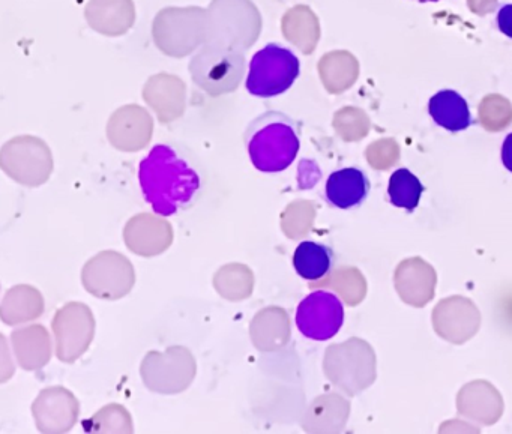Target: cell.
Instances as JSON below:
<instances>
[{
    "mask_svg": "<svg viewBox=\"0 0 512 434\" xmlns=\"http://www.w3.org/2000/svg\"><path fill=\"white\" fill-rule=\"evenodd\" d=\"M143 199L161 217H175L196 205L203 178L190 158L175 146L158 143L139 164Z\"/></svg>",
    "mask_w": 512,
    "mask_h": 434,
    "instance_id": "obj_1",
    "label": "cell"
},
{
    "mask_svg": "<svg viewBox=\"0 0 512 434\" xmlns=\"http://www.w3.org/2000/svg\"><path fill=\"white\" fill-rule=\"evenodd\" d=\"M245 146L251 164L262 173H281L298 157L301 140L298 127L289 116L268 112L248 125Z\"/></svg>",
    "mask_w": 512,
    "mask_h": 434,
    "instance_id": "obj_2",
    "label": "cell"
},
{
    "mask_svg": "<svg viewBox=\"0 0 512 434\" xmlns=\"http://www.w3.org/2000/svg\"><path fill=\"white\" fill-rule=\"evenodd\" d=\"M301 74L298 56L280 44H268L251 59L247 91L257 98H274L292 88Z\"/></svg>",
    "mask_w": 512,
    "mask_h": 434,
    "instance_id": "obj_3",
    "label": "cell"
},
{
    "mask_svg": "<svg viewBox=\"0 0 512 434\" xmlns=\"http://www.w3.org/2000/svg\"><path fill=\"white\" fill-rule=\"evenodd\" d=\"M295 322L305 338L331 340L344 323L343 302L335 293L317 290L299 302Z\"/></svg>",
    "mask_w": 512,
    "mask_h": 434,
    "instance_id": "obj_4",
    "label": "cell"
},
{
    "mask_svg": "<svg viewBox=\"0 0 512 434\" xmlns=\"http://www.w3.org/2000/svg\"><path fill=\"white\" fill-rule=\"evenodd\" d=\"M370 193V181L356 167L337 170L326 181L325 197L334 208L352 209L361 205Z\"/></svg>",
    "mask_w": 512,
    "mask_h": 434,
    "instance_id": "obj_5",
    "label": "cell"
},
{
    "mask_svg": "<svg viewBox=\"0 0 512 434\" xmlns=\"http://www.w3.org/2000/svg\"><path fill=\"white\" fill-rule=\"evenodd\" d=\"M428 113L439 127L451 133L467 130L472 125V115L467 101L458 92L449 89L437 92L431 97Z\"/></svg>",
    "mask_w": 512,
    "mask_h": 434,
    "instance_id": "obj_6",
    "label": "cell"
},
{
    "mask_svg": "<svg viewBox=\"0 0 512 434\" xmlns=\"http://www.w3.org/2000/svg\"><path fill=\"white\" fill-rule=\"evenodd\" d=\"M332 266H334V251L328 245L304 241L293 253V268L304 280H322L331 272Z\"/></svg>",
    "mask_w": 512,
    "mask_h": 434,
    "instance_id": "obj_7",
    "label": "cell"
},
{
    "mask_svg": "<svg viewBox=\"0 0 512 434\" xmlns=\"http://www.w3.org/2000/svg\"><path fill=\"white\" fill-rule=\"evenodd\" d=\"M424 185L410 170L398 169L389 178L388 196L392 205L412 212L418 208Z\"/></svg>",
    "mask_w": 512,
    "mask_h": 434,
    "instance_id": "obj_8",
    "label": "cell"
},
{
    "mask_svg": "<svg viewBox=\"0 0 512 434\" xmlns=\"http://www.w3.org/2000/svg\"><path fill=\"white\" fill-rule=\"evenodd\" d=\"M496 23L499 31L502 32L505 37L511 38L512 40V4L503 5L496 14Z\"/></svg>",
    "mask_w": 512,
    "mask_h": 434,
    "instance_id": "obj_9",
    "label": "cell"
},
{
    "mask_svg": "<svg viewBox=\"0 0 512 434\" xmlns=\"http://www.w3.org/2000/svg\"><path fill=\"white\" fill-rule=\"evenodd\" d=\"M502 163L512 173V133L506 136L502 145Z\"/></svg>",
    "mask_w": 512,
    "mask_h": 434,
    "instance_id": "obj_10",
    "label": "cell"
},
{
    "mask_svg": "<svg viewBox=\"0 0 512 434\" xmlns=\"http://www.w3.org/2000/svg\"><path fill=\"white\" fill-rule=\"evenodd\" d=\"M415 2H419V4H434V2H439V0H415Z\"/></svg>",
    "mask_w": 512,
    "mask_h": 434,
    "instance_id": "obj_11",
    "label": "cell"
}]
</instances>
